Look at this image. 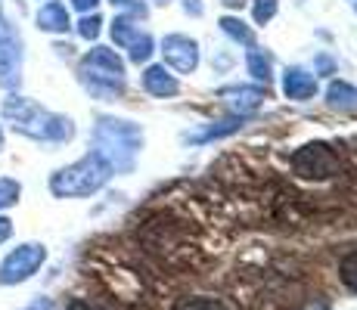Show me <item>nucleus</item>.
<instances>
[{
	"label": "nucleus",
	"mask_w": 357,
	"mask_h": 310,
	"mask_svg": "<svg viewBox=\"0 0 357 310\" xmlns=\"http://www.w3.org/2000/svg\"><path fill=\"white\" fill-rule=\"evenodd\" d=\"M0 115L10 124L16 134L29 137V140H40V143H66L75 137V124L68 115H56L47 112L40 102L29 100V96L10 93L0 102Z\"/></svg>",
	"instance_id": "f257e3e1"
},
{
	"label": "nucleus",
	"mask_w": 357,
	"mask_h": 310,
	"mask_svg": "<svg viewBox=\"0 0 357 310\" xmlns=\"http://www.w3.org/2000/svg\"><path fill=\"white\" fill-rule=\"evenodd\" d=\"M112 177V168L100 153H87L78 162L66 164V168L50 174V192L56 199H87L93 192H100Z\"/></svg>",
	"instance_id": "f03ea898"
},
{
	"label": "nucleus",
	"mask_w": 357,
	"mask_h": 310,
	"mask_svg": "<svg viewBox=\"0 0 357 310\" xmlns=\"http://www.w3.org/2000/svg\"><path fill=\"white\" fill-rule=\"evenodd\" d=\"M140 127L121 118H100L93 127V153H100L112 171L134 168V158L140 153Z\"/></svg>",
	"instance_id": "7ed1b4c3"
},
{
	"label": "nucleus",
	"mask_w": 357,
	"mask_h": 310,
	"mask_svg": "<svg viewBox=\"0 0 357 310\" xmlns=\"http://www.w3.org/2000/svg\"><path fill=\"white\" fill-rule=\"evenodd\" d=\"M81 81L97 100H112L125 87V59L109 47H93L81 59Z\"/></svg>",
	"instance_id": "20e7f679"
},
{
	"label": "nucleus",
	"mask_w": 357,
	"mask_h": 310,
	"mask_svg": "<svg viewBox=\"0 0 357 310\" xmlns=\"http://www.w3.org/2000/svg\"><path fill=\"white\" fill-rule=\"evenodd\" d=\"M47 264V245L44 242H22L3 254L0 261V286L13 288L29 282L40 267Z\"/></svg>",
	"instance_id": "39448f33"
},
{
	"label": "nucleus",
	"mask_w": 357,
	"mask_h": 310,
	"mask_svg": "<svg viewBox=\"0 0 357 310\" xmlns=\"http://www.w3.org/2000/svg\"><path fill=\"white\" fill-rule=\"evenodd\" d=\"M292 171L301 180H333L342 174V158L326 143H307L292 155Z\"/></svg>",
	"instance_id": "423d86ee"
},
{
	"label": "nucleus",
	"mask_w": 357,
	"mask_h": 310,
	"mask_svg": "<svg viewBox=\"0 0 357 310\" xmlns=\"http://www.w3.org/2000/svg\"><path fill=\"white\" fill-rule=\"evenodd\" d=\"M22 38H19L16 25H10L0 16V87L3 91H16L22 84Z\"/></svg>",
	"instance_id": "0eeeda50"
},
{
	"label": "nucleus",
	"mask_w": 357,
	"mask_h": 310,
	"mask_svg": "<svg viewBox=\"0 0 357 310\" xmlns=\"http://www.w3.org/2000/svg\"><path fill=\"white\" fill-rule=\"evenodd\" d=\"M162 53H165V62L183 75L199 65V44L193 38H187V34H168L162 40Z\"/></svg>",
	"instance_id": "6e6552de"
},
{
	"label": "nucleus",
	"mask_w": 357,
	"mask_h": 310,
	"mask_svg": "<svg viewBox=\"0 0 357 310\" xmlns=\"http://www.w3.org/2000/svg\"><path fill=\"white\" fill-rule=\"evenodd\" d=\"M34 22H38V29L47 31V34H66L68 29H72L68 10H66V3H59V0H47V3L38 10Z\"/></svg>",
	"instance_id": "1a4fd4ad"
},
{
	"label": "nucleus",
	"mask_w": 357,
	"mask_h": 310,
	"mask_svg": "<svg viewBox=\"0 0 357 310\" xmlns=\"http://www.w3.org/2000/svg\"><path fill=\"white\" fill-rule=\"evenodd\" d=\"M143 87H146V93H153V96H174L181 91L177 78L165 65H149L146 72H143Z\"/></svg>",
	"instance_id": "9d476101"
},
{
	"label": "nucleus",
	"mask_w": 357,
	"mask_h": 310,
	"mask_svg": "<svg viewBox=\"0 0 357 310\" xmlns=\"http://www.w3.org/2000/svg\"><path fill=\"white\" fill-rule=\"evenodd\" d=\"M283 91L289 100H311L317 93V78L307 75L305 68H289L283 78Z\"/></svg>",
	"instance_id": "9b49d317"
},
{
	"label": "nucleus",
	"mask_w": 357,
	"mask_h": 310,
	"mask_svg": "<svg viewBox=\"0 0 357 310\" xmlns=\"http://www.w3.org/2000/svg\"><path fill=\"white\" fill-rule=\"evenodd\" d=\"M227 96H230V109L239 112V118L255 112L261 106V100H264V93H261L258 87H233V91H227Z\"/></svg>",
	"instance_id": "f8f14e48"
},
{
	"label": "nucleus",
	"mask_w": 357,
	"mask_h": 310,
	"mask_svg": "<svg viewBox=\"0 0 357 310\" xmlns=\"http://www.w3.org/2000/svg\"><path fill=\"white\" fill-rule=\"evenodd\" d=\"M326 100L333 102V106H354L357 102V87L345 84V81H333L326 91Z\"/></svg>",
	"instance_id": "ddd939ff"
},
{
	"label": "nucleus",
	"mask_w": 357,
	"mask_h": 310,
	"mask_svg": "<svg viewBox=\"0 0 357 310\" xmlns=\"http://www.w3.org/2000/svg\"><path fill=\"white\" fill-rule=\"evenodd\" d=\"M19 199H22V183L13 180V177H0V215L13 208Z\"/></svg>",
	"instance_id": "4468645a"
},
{
	"label": "nucleus",
	"mask_w": 357,
	"mask_h": 310,
	"mask_svg": "<svg viewBox=\"0 0 357 310\" xmlns=\"http://www.w3.org/2000/svg\"><path fill=\"white\" fill-rule=\"evenodd\" d=\"M137 34H140V31H137V25H134V19H130V16H119L112 22V40L119 47H128Z\"/></svg>",
	"instance_id": "2eb2a0df"
},
{
	"label": "nucleus",
	"mask_w": 357,
	"mask_h": 310,
	"mask_svg": "<svg viewBox=\"0 0 357 310\" xmlns=\"http://www.w3.org/2000/svg\"><path fill=\"white\" fill-rule=\"evenodd\" d=\"M221 29L227 31L233 40H239V44H245V47L255 44V34L245 29V22H239L236 16H224V19H221Z\"/></svg>",
	"instance_id": "dca6fc26"
},
{
	"label": "nucleus",
	"mask_w": 357,
	"mask_h": 310,
	"mask_svg": "<svg viewBox=\"0 0 357 310\" xmlns=\"http://www.w3.org/2000/svg\"><path fill=\"white\" fill-rule=\"evenodd\" d=\"M128 56H130V62H146L153 56V38H149V34H137L128 44Z\"/></svg>",
	"instance_id": "f3484780"
},
{
	"label": "nucleus",
	"mask_w": 357,
	"mask_h": 310,
	"mask_svg": "<svg viewBox=\"0 0 357 310\" xmlns=\"http://www.w3.org/2000/svg\"><path fill=\"white\" fill-rule=\"evenodd\" d=\"M339 279L345 282L351 292H357V251H348L345 258L339 261Z\"/></svg>",
	"instance_id": "a211bd4d"
},
{
	"label": "nucleus",
	"mask_w": 357,
	"mask_h": 310,
	"mask_svg": "<svg viewBox=\"0 0 357 310\" xmlns=\"http://www.w3.org/2000/svg\"><path fill=\"white\" fill-rule=\"evenodd\" d=\"M249 75L252 78H258V81H264V84L271 81V59H267L261 50L249 53Z\"/></svg>",
	"instance_id": "6ab92c4d"
},
{
	"label": "nucleus",
	"mask_w": 357,
	"mask_h": 310,
	"mask_svg": "<svg viewBox=\"0 0 357 310\" xmlns=\"http://www.w3.org/2000/svg\"><path fill=\"white\" fill-rule=\"evenodd\" d=\"M174 310H230V307L218 298H205V295H199V298H183Z\"/></svg>",
	"instance_id": "aec40b11"
},
{
	"label": "nucleus",
	"mask_w": 357,
	"mask_h": 310,
	"mask_svg": "<svg viewBox=\"0 0 357 310\" xmlns=\"http://www.w3.org/2000/svg\"><path fill=\"white\" fill-rule=\"evenodd\" d=\"M100 29H102V19L97 16V13H84L78 22V34L84 40H97L100 38Z\"/></svg>",
	"instance_id": "412c9836"
},
{
	"label": "nucleus",
	"mask_w": 357,
	"mask_h": 310,
	"mask_svg": "<svg viewBox=\"0 0 357 310\" xmlns=\"http://www.w3.org/2000/svg\"><path fill=\"white\" fill-rule=\"evenodd\" d=\"M273 13H277V0H255V22L258 25L271 22Z\"/></svg>",
	"instance_id": "4be33fe9"
},
{
	"label": "nucleus",
	"mask_w": 357,
	"mask_h": 310,
	"mask_svg": "<svg viewBox=\"0 0 357 310\" xmlns=\"http://www.w3.org/2000/svg\"><path fill=\"white\" fill-rule=\"evenodd\" d=\"M239 127V118H230V121H221L218 127H208L199 140H215V137H224V134H233V130Z\"/></svg>",
	"instance_id": "5701e85b"
},
{
	"label": "nucleus",
	"mask_w": 357,
	"mask_h": 310,
	"mask_svg": "<svg viewBox=\"0 0 357 310\" xmlns=\"http://www.w3.org/2000/svg\"><path fill=\"white\" fill-rule=\"evenodd\" d=\"M10 239H13V220L6 215H0V245L10 242Z\"/></svg>",
	"instance_id": "b1692460"
},
{
	"label": "nucleus",
	"mask_w": 357,
	"mask_h": 310,
	"mask_svg": "<svg viewBox=\"0 0 357 310\" xmlns=\"http://www.w3.org/2000/svg\"><path fill=\"white\" fill-rule=\"evenodd\" d=\"M72 6H75L78 13H93V10L100 6V0H72Z\"/></svg>",
	"instance_id": "393cba45"
},
{
	"label": "nucleus",
	"mask_w": 357,
	"mask_h": 310,
	"mask_svg": "<svg viewBox=\"0 0 357 310\" xmlns=\"http://www.w3.org/2000/svg\"><path fill=\"white\" fill-rule=\"evenodd\" d=\"M68 310H106V307L91 304V301H72V304H68Z\"/></svg>",
	"instance_id": "a878e982"
},
{
	"label": "nucleus",
	"mask_w": 357,
	"mask_h": 310,
	"mask_svg": "<svg viewBox=\"0 0 357 310\" xmlns=\"http://www.w3.org/2000/svg\"><path fill=\"white\" fill-rule=\"evenodd\" d=\"M183 6H187V13H193V16H202V3H199V0H183Z\"/></svg>",
	"instance_id": "bb28decb"
},
{
	"label": "nucleus",
	"mask_w": 357,
	"mask_h": 310,
	"mask_svg": "<svg viewBox=\"0 0 357 310\" xmlns=\"http://www.w3.org/2000/svg\"><path fill=\"white\" fill-rule=\"evenodd\" d=\"M224 3H227V6H243L245 0H224Z\"/></svg>",
	"instance_id": "cd10ccee"
},
{
	"label": "nucleus",
	"mask_w": 357,
	"mask_h": 310,
	"mask_svg": "<svg viewBox=\"0 0 357 310\" xmlns=\"http://www.w3.org/2000/svg\"><path fill=\"white\" fill-rule=\"evenodd\" d=\"M22 310H44V304H29V307H22Z\"/></svg>",
	"instance_id": "c85d7f7f"
},
{
	"label": "nucleus",
	"mask_w": 357,
	"mask_h": 310,
	"mask_svg": "<svg viewBox=\"0 0 357 310\" xmlns=\"http://www.w3.org/2000/svg\"><path fill=\"white\" fill-rule=\"evenodd\" d=\"M0 149H3V127H0Z\"/></svg>",
	"instance_id": "c756f323"
},
{
	"label": "nucleus",
	"mask_w": 357,
	"mask_h": 310,
	"mask_svg": "<svg viewBox=\"0 0 357 310\" xmlns=\"http://www.w3.org/2000/svg\"><path fill=\"white\" fill-rule=\"evenodd\" d=\"M112 3H119V6H121V3H130V0H112Z\"/></svg>",
	"instance_id": "7c9ffc66"
},
{
	"label": "nucleus",
	"mask_w": 357,
	"mask_h": 310,
	"mask_svg": "<svg viewBox=\"0 0 357 310\" xmlns=\"http://www.w3.org/2000/svg\"><path fill=\"white\" fill-rule=\"evenodd\" d=\"M155 3H168V0H155Z\"/></svg>",
	"instance_id": "2f4dec72"
},
{
	"label": "nucleus",
	"mask_w": 357,
	"mask_h": 310,
	"mask_svg": "<svg viewBox=\"0 0 357 310\" xmlns=\"http://www.w3.org/2000/svg\"><path fill=\"white\" fill-rule=\"evenodd\" d=\"M0 16H3V3H0Z\"/></svg>",
	"instance_id": "473e14b6"
}]
</instances>
